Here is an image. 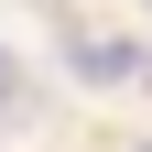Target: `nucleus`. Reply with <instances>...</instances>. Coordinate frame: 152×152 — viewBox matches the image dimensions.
Returning <instances> with one entry per match:
<instances>
[{"label":"nucleus","mask_w":152,"mask_h":152,"mask_svg":"<svg viewBox=\"0 0 152 152\" xmlns=\"http://www.w3.org/2000/svg\"><path fill=\"white\" fill-rule=\"evenodd\" d=\"M65 65L87 76V87H130V76H141V44H120V33H76Z\"/></svg>","instance_id":"nucleus-1"},{"label":"nucleus","mask_w":152,"mask_h":152,"mask_svg":"<svg viewBox=\"0 0 152 152\" xmlns=\"http://www.w3.org/2000/svg\"><path fill=\"white\" fill-rule=\"evenodd\" d=\"M141 152H152V141H141Z\"/></svg>","instance_id":"nucleus-3"},{"label":"nucleus","mask_w":152,"mask_h":152,"mask_svg":"<svg viewBox=\"0 0 152 152\" xmlns=\"http://www.w3.org/2000/svg\"><path fill=\"white\" fill-rule=\"evenodd\" d=\"M141 76H152V65H141Z\"/></svg>","instance_id":"nucleus-4"},{"label":"nucleus","mask_w":152,"mask_h":152,"mask_svg":"<svg viewBox=\"0 0 152 152\" xmlns=\"http://www.w3.org/2000/svg\"><path fill=\"white\" fill-rule=\"evenodd\" d=\"M11 98H22V76H11V54H0V109H11Z\"/></svg>","instance_id":"nucleus-2"}]
</instances>
